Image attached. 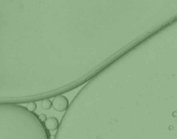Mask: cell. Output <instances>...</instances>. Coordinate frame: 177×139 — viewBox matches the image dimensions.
Listing matches in <instances>:
<instances>
[{"mask_svg":"<svg viewBox=\"0 0 177 139\" xmlns=\"http://www.w3.org/2000/svg\"><path fill=\"white\" fill-rule=\"evenodd\" d=\"M69 100L65 96H63V94L57 95L56 97L53 98L52 100V106L54 108L55 111H58V112H63L67 111L69 108Z\"/></svg>","mask_w":177,"mask_h":139,"instance_id":"cell-2","label":"cell"},{"mask_svg":"<svg viewBox=\"0 0 177 139\" xmlns=\"http://www.w3.org/2000/svg\"><path fill=\"white\" fill-rule=\"evenodd\" d=\"M0 139H51L35 111L17 103L0 104Z\"/></svg>","mask_w":177,"mask_h":139,"instance_id":"cell-1","label":"cell"},{"mask_svg":"<svg viewBox=\"0 0 177 139\" xmlns=\"http://www.w3.org/2000/svg\"><path fill=\"white\" fill-rule=\"evenodd\" d=\"M41 106L44 110H49L52 106V102L50 100V99H44L42 100Z\"/></svg>","mask_w":177,"mask_h":139,"instance_id":"cell-4","label":"cell"},{"mask_svg":"<svg viewBox=\"0 0 177 139\" xmlns=\"http://www.w3.org/2000/svg\"><path fill=\"white\" fill-rule=\"evenodd\" d=\"M44 125H45V127L47 128V130L50 131H55L59 126L58 120L54 117L46 119V120L44 121Z\"/></svg>","mask_w":177,"mask_h":139,"instance_id":"cell-3","label":"cell"},{"mask_svg":"<svg viewBox=\"0 0 177 139\" xmlns=\"http://www.w3.org/2000/svg\"><path fill=\"white\" fill-rule=\"evenodd\" d=\"M30 111H35L36 109H37V105L35 103V101H31V102H28L27 103V106H26Z\"/></svg>","mask_w":177,"mask_h":139,"instance_id":"cell-5","label":"cell"}]
</instances>
